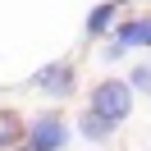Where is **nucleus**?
I'll use <instances>...</instances> for the list:
<instances>
[{
	"instance_id": "3",
	"label": "nucleus",
	"mask_w": 151,
	"mask_h": 151,
	"mask_svg": "<svg viewBox=\"0 0 151 151\" xmlns=\"http://www.w3.org/2000/svg\"><path fill=\"white\" fill-rule=\"evenodd\" d=\"M28 151H60L69 142V124L60 119V114H37V119L28 124Z\"/></svg>"
},
{
	"instance_id": "8",
	"label": "nucleus",
	"mask_w": 151,
	"mask_h": 151,
	"mask_svg": "<svg viewBox=\"0 0 151 151\" xmlns=\"http://www.w3.org/2000/svg\"><path fill=\"white\" fill-rule=\"evenodd\" d=\"M128 87H137V92H151V64L133 69V73H128Z\"/></svg>"
},
{
	"instance_id": "4",
	"label": "nucleus",
	"mask_w": 151,
	"mask_h": 151,
	"mask_svg": "<svg viewBox=\"0 0 151 151\" xmlns=\"http://www.w3.org/2000/svg\"><path fill=\"white\" fill-rule=\"evenodd\" d=\"M110 46H119V50H128V46H151V19H128V23H119V32H114Z\"/></svg>"
},
{
	"instance_id": "7",
	"label": "nucleus",
	"mask_w": 151,
	"mask_h": 151,
	"mask_svg": "<svg viewBox=\"0 0 151 151\" xmlns=\"http://www.w3.org/2000/svg\"><path fill=\"white\" fill-rule=\"evenodd\" d=\"M19 137H28V128L19 124V114H9V110H0V147H14Z\"/></svg>"
},
{
	"instance_id": "5",
	"label": "nucleus",
	"mask_w": 151,
	"mask_h": 151,
	"mask_svg": "<svg viewBox=\"0 0 151 151\" xmlns=\"http://www.w3.org/2000/svg\"><path fill=\"white\" fill-rule=\"evenodd\" d=\"M78 133H83V137L92 142V147H105V142H110V133H114V124L96 119V114L87 110V114H83V124H78Z\"/></svg>"
},
{
	"instance_id": "1",
	"label": "nucleus",
	"mask_w": 151,
	"mask_h": 151,
	"mask_svg": "<svg viewBox=\"0 0 151 151\" xmlns=\"http://www.w3.org/2000/svg\"><path fill=\"white\" fill-rule=\"evenodd\" d=\"M87 110H92L96 119H105V124H124L128 110H133V87H128V78H105V83H96Z\"/></svg>"
},
{
	"instance_id": "2",
	"label": "nucleus",
	"mask_w": 151,
	"mask_h": 151,
	"mask_svg": "<svg viewBox=\"0 0 151 151\" xmlns=\"http://www.w3.org/2000/svg\"><path fill=\"white\" fill-rule=\"evenodd\" d=\"M28 87L32 92H41V96H69L73 92V64H69V60H50V64H41L37 73L28 78Z\"/></svg>"
},
{
	"instance_id": "6",
	"label": "nucleus",
	"mask_w": 151,
	"mask_h": 151,
	"mask_svg": "<svg viewBox=\"0 0 151 151\" xmlns=\"http://www.w3.org/2000/svg\"><path fill=\"white\" fill-rule=\"evenodd\" d=\"M114 14H119V5H114V0H105V5H96V9L87 14V32H92V37H101V32H105V28L114 23Z\"/></svg>"
}]
</instances>
